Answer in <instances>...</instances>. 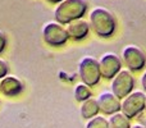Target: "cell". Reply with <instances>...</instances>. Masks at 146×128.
I'll use <instances>...</instances> for the list:
<instances>
[{
  "instance_id": "6da1fadb",
  "label": "cell",
  "mask_w": 146,
  "mask_h": 128,
  "mask_svg": "<svg viewBox=\"0 0 146 128\" xmlns=\"http://www.w3.org/2000/svg\"><path fill=\"white\" fill-rule=\"evenodd\" d=\"M90 26L98 36L108 38L115 32L117 22L109 10L104 8H95L90 13Z\"/></svg>"
},
{
  "instance_id": "7a4b0ae2",
  "label": "cell",
  "mask_w": 146,
  "mask_h": 128,
  "mask_svg": "<svg viewBox=\"0 0 146 128\" xmlns=\"http://www.w3.org/2000/svg\"><path fill=\"white\" fill-rule=\"evenodd\" d=\"M87 12L86 0H62L55 8V21L60 25H68L69 22L82 18Z\"/></svg>"
},
{
  "instance_id": "3957f363",
  "label": "cell",
  "mask_w": 146,
  "mask_h": 128,
  "mask_svg": "<svg viewBox=\"0 0 146 128\" xmlns=\"http://www.w3.org/2000/svg\"><path fill=\"white\" fill-rule=\"evenodd\" d=\"M80 77L82 82L90 87L98 85L101 78L99 62L94 58H90V56L83 58L80 63Z\"/></svg>"
},
{
  "instance_id": "277c9868",
  "label": "cell",
  "mask_w": 146,
  "mask_h": 128,
  "mask_svg": "<svg viewBox=\"0 0 146 128\" xmlns=\"http://www.w3.org/2000/svg\"><path fill=\"white\" fill-rule=\"evenodd\" d=\"M42 37L50 46H62L68 41L67 30L58 22H49L42 30Z\"/></svg>"
},
{
  "instance_id": "5b68a950",
  "label": "cell",
  "mask_w": 146,
  "mask_h": 128,
  "mask_svg": "<svg viewBox=\"0 0 146 128\" xmlns=\"http://www.w3.org/2000/svg\"><path fill=\"white\" fill-rule=\"evenodd\" d=\"M146 106V96L141 91L129 94L128 96H126V99L122 103V113L126 117H128L129 119L137 117L139 114H141L145 110Z\"/></svg>"
},
{
  "instance_id": "8992f818",
  "label": "cell",
  "mask_w": 146,
  "mask_h": 128,
  "mask_svg": "<svg viewBox=\"0 0 146 128\" xmlns=\"http://www.w3.org/2000/svg\"><path fill=\"white\" fill-rule=\"evenodd\" d=\"M135 87V80L128 70H119V73L113 78L111 91L118 99L126 97L132 92Z\"/></svg>"
},
{
  "instance_id": "52a82bcc",
  "label": "cell",
  "mask_w": 146,
  "mask_h": 128,
  "mask_svg": "<svg viewBox=\"0 0 146 128\" xmlns=\"http://www.w3.org/2000/svg\"><path fill=\"white\" fill-rule=\"evenodd\" d=\"M123 62L131 72H140L146 65V56L136 46H127L123 50Z\"/></svg>"
},
{
  "instance_id": "ba28073f",
  "label": "cell",
  "mask_w": 146,
  "mask_h": 128,
  "mask_svg": "<svg viewBox=\"0 0 146 128\" xmlns=\"http://www.w3.org/2000/svg\"><path fill=\"white\" fill-rule=\"evenodd\" d=\"M100 65V72L101 77L106 78V80H111L119 73L122 68V60L119 56L115 54H105L99 62Z\"/></svg>"
},
{
  "instance_id": "9c48e42d",
  "label": "cell",
  "mask_w": 146,
  "mask_h": 128,
  "mask_svg": "<svg viewBox=\"0 0 146 128\" xmlns=\"http://www.w3.org/2000/svg\"><path fill=\"white\" fill-rule=\"evenodd\" d=\"M98 103H99L100 110L103 111L104 114H108V115L118 113L122 109V104H121V101H119V99L114 94H110V92L101 94L98 99Z\"/></svg>"
},
{
  "instance_id": "30bf717a",
  "label": "cell",
  "mask_w": 146,
  "mask_h": 128,
  "mask_svg": "<svg viewBox=\"0 0 146 128\" xmlns=\"http://www.w3.org/2000/svg\"><path fill=\"white\" fill-rule=\"evenodd\" d=\"M67 32H68V36L72 40L81 41L90 32V25H88L86 21H83L82 18H78V19H74L68 23V26H67Z\"/></svg>"
},
{
  "instance_id": "8fae6325",
  "label": "cell",
  "mask_w": 146,
  "mask_h": 128,
  "mask_svg": "<svg viewBox=\"0 0 146 128\" xmlns=\"http://www.w3.org/2000/svg\"><path fill=\"white\" fill-rule=\"evenodd\" d=\"M22 91H23V85L17 77H13V76L7 77L5 76L4 78L0 80V92L3 95L13 97V96L19 95Z\"/></svg>"
},
{
  "instance_id": "7c38bea8",
  "label": "cell",
  "mask_w": 146,
  "mask_h": 128,
  "mask_svg": "<svg viewBox=\"0 0 146 128\" xmlns=\"http://www.w3.org/2000/svg\"><path fill=\"white\" fill-rule=\"evenodd\" d=\"M100 111L99 108V103L95 99H87V100L82 101V105H81V115L85 119H90L98 115V113Z\"/></svg>"
},
{
  "instance_id": "4fadbf2b",
  "label": "cell",
  "mask_w": 146,
  "mask_h": 128,
  "mask_svg": "<svg viewBox=\"0 0 146 128\" xmlns=\"http://www.w3.org/2000/svg\"><path fill=\"white\" fill-rule=\"evenodd\" d=\"M109 128H131V119L123 113H114L109 119Z\"/></svg>"
},
{
  "instance_id": "5bb4252c",
  "label": "cell",
  "mask_w": 146,
  "mask_h": 128,
  "mask_svg": "<svg viewBox=\"0 0 146 128\" xmlns=\"http://www.w3.org/2000/svg\"><path fill=\"white\" fill-rule=\"evenodd\" d=\"M91 90H90V86H87L86 83H81V85H77L74 88V97L77 101H85L87 99L91 97Z\"/></svg>"
},
{
  "instance_id": "9a60e30c",
  "label": "cell",
  "mask_w": 146,
  "mask_h": 128,
  "mask_svg": "<svg viewBox=\"0 0 146 128\" xmlns=\"http://www.w3.org/2000/svg\"><path fill=\"white\" fill-rule=\"evenodd\" d=\"M86 128H109V122L103 117H94L90 119Z\"/></svg>"
},
{
  "instance_id": "2e32d148",
  "label": "cell",
  "mask_w": 146,
  "mask_h": 128,
  "mask_svg": "<svg viewBox=\"0 0 146 128\" xmlns=\"http://www.w3.org/2000/svg\"><path fill=\"white\" fill-rule=\"evenodd\" d=\"M7 74H8V64L0 59V80L4 78Z\"/></svg>"
},
{
  "instance_id": "e0dca14e",
  "label": "cell",
  "mask_w": 146,
  "mask_h": 128,
  "mask_svg": "<svg viewBox=\"0 0 146 128\" xmlns=\"http://www.w3.org/2000/svg\"><path fill=\"white\" fill-rule=\"evenodd\" d=\"M5 46H7V38H5L4 32H1V31H0V54L4 51Z\"/></svg>"
},
{
  "instance_id": "ac0fdd59",
  "label": "cell",
  "mask_w": 146,
  "mask_h": 128,
  "mask_svg": "<svg viewBox=\"0 0 146 128\" xmlns=\"http://www.w3.org/2000/svg\"><path fill=\"white\" fill-rule=\"evenodd\" d=\"M141 83H142V87H144V90L146 91V73L144 76H142V78H141Z\"/></svg>"
},
{
  "instance_id": "d6986e66",
  "label": "cell",
  "mask_w": 146,
  "mask_h": 128,
  "mask_svg": "<svg viewBox=\"0 0 146 128\" xmlns=\"http://www.w3.org/2000/svg\"><path fill=\"white\" fill-rule=\"evenodd\" d=\"M46 1L51 3V4H58V3H60L62 0H46Z\"/></svg>"
},
{
  "instance_id": "ffe728a7",
  "label": "cell",
  "mask_w": 146,
  "mask_h": 128,
  "mask_svg": "<svg viewBox=\"0 0 146 128\" xmlns=\"http://www.w3.org/2000/svg\"><path fill=\"white\" fill-rule=\"evenodd\" d=\"M132 128H145V127L144 126H139V124H137V126H133Z\"/></svg>"
},
{
  "instance_id": "44dd1931",
  "label": "cell",
  "mask_w": 146,
  "mask_h": 128,
  "mask_svg": "<svg viewBox=\"0 0 146 128\" xmlns=\"http://www.w3.org/2000/svg\"><path fill=\"white\" fill-rule=\"evenodd\" d=\"M145 109H146V106H145Z\"/></svg>"
}]
</instances>
